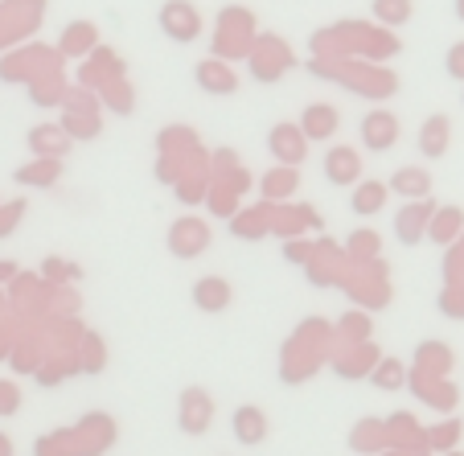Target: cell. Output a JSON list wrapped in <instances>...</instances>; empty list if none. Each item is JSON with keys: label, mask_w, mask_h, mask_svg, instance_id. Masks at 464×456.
<instances>
[{"label": "cell", "mask_w": 464, "mask_h": 456, "mask_svg": "<svg viewBox=\"0 0 464 456\" xmlns=\"http://www.w3.org/2000/svg\"><path fill=\"white\" fill-rule=\"evenodd\" d=\"M267 152H272L284 169H296V165H304V157H308V136L300 132V123H276L272 132H267Z\"/></svg>", "instance_id": "6da1fadb"}, {"label": "cell", "mask_w": 464, "mask_h": 456, "mask_svg": "<svg viewBox=\"0 0 464 456\" xmlns=\"http://www.w3.org/2000/svg\"><path fill=\"white\" fill-rule=\"evenodd\" d=\"M160 29H165L173 42L189 45L193 37L202 34V17H198V9H193L189 0H169L165 9H160Z\"/></svg>", "instance_id": "7a4b0ae2"}, {"label": "cell", "mask_w": 464, "mask_h": 456, "mask_svg": "<svg viewBox=\"0 0 464 456\" xmlns=\"http://www.w3.org/2000/svg\"><path fill=\"white\" fill-rule=\"evenodd\" d=\"M189 296L202 313H227L230 300H235V288H230L227 276H202V280L189 288Z\"/></svg>", "instance_id": "3957f363"}, {"label": "cell", "mask_w": 464, "mask_h": 456, "mask_svg": "<svg viewBox=\"0 0 464 456\" xmlns=\"http://www.w3.org/2000/svg\"><path fill=\"white\" fill-rule=\"evenodd\" d=\"M230 432H235V440L246 444V448L263 444V440H267V412L255 407V403L235 407V415H230Z\"/></svg>", "instance_id": "277c9868"}, {"label": "cell", "mask_w": 464, "mask_h": 456, "mask_svg": "<svg viewBox=\"0 0 464 456\" xmlns=\"http://www.w3.org/2000/svg\"><path fill=\"white\" fill-rule=\"evenodd\" d=\"M394 141H399V120L391 112H382V107L366 112V120H362V144L370 152H386Z\"/></svg>", "instance_id": "5b68a950"}, {"label": "cell", "mask_w": 464, "mask_h": 456, "mask_svg": "<svg viewBox=\"0 0 464 456\" xmlns=\"http://www.w3.org/2000/svg\"><path fill=\"white\" fill-rule=\"evenodd\" d=\"M423 227H431V206L423 202V198H411L403 210L394 214V235H399V243H407V247L420 243Z\"/></svg>", "instance_id": "8992f818"}, {"label": "cell", "mask_w": 464, "mask_h": 456, "mask_svg": "<svg viewBox=\"0 0 464 456\" xmlns=\"http://www.w3.org/2000/svg\"><path fill=\"white\" fill-rule=\"evenodd\" d=\"M337 128H342V115H337L334 103H308L304 112H300V132H304L308 141H329Z\"/></svg>", "instance_id": "52a82bcc"}, {"label": "cell", "mask_w": 464, "mask_h": 456, "mask_svg": "<svg viewBox=\"0 0 464 456\" xmlns=\"http://www.w3.org/2000/svg\"><path fill=\"white\" fill-rule=\"evenodd\" d=\"M324 177L329 185H353L362 177V157L358 149H345V144H334L324 152Z\"/></svg>", "instance_id": "ba28073f"}, {"label": "cell", "mask_w": 464, "mask_h": 456, "mask_svg": "<svg viewBox=\"0 0 464 456\" xmlns=\"http://www.w3.org/2000/svg\"><path fill=\"white\" fill-rule=\"evenodd\" d=\"M181 428L185 432H193V436H198V432H206L214 423V399L206 395V391H198V386H189V391H185L181 395Z\"/></svg>", "instance_id": "9c48e42d"}, {"label": "cell", "mask_w": 464, "mask_h": 456, "mask_svg": "<svg viewBox=\"0 0 464 456\" xmlns=\"http://www.w3.org/2000/svg\"><path fill=\"white\" fill-rule=\"evenodd\" d=\"M198 87L210 91V95H235L238 79H235V71L222 66V62H202V66H198Z\"/></svg>", "instance_id": "30bf717a"}, {"label": "cell", "mask_w": 464, "mask_h": 456, "mask_svg": "<svg viewBox=\"0 0 464 456\" xmlns=\"http://www.w3.org/2000/svg\"><path fill=\"white\" fill-rule=\"evenodd\" d=\"M386 198H391V189H386L382 181H353L350 210L353 214H378L386 206Z\"/></svg>", "instance_id": "8fae6325"}, {"label": "cell", "mask_w": 464, "mask_h": 456, "mask_svg": "<svg viewBox=\"0 0 464 456\" xmlns=\"http://www.w3.org/2000/svg\"><path fill=\"white\" fill-rule=\"evenodd\" d=\"M391 193H399V198H428V189H431V177L423 173V169H415V165H407V169H399V173L391 177V185H386Z\"/></svg>", "instance_id": "7c38bea8"}, {"label": "cell", "mask_w": 464, "mask_h": 456, "mask_svg": "<svg viewBox=\"0 0 464 456\" xmlns=\"http://www.w3.org/2000/svg\"><path fill=\"white\" fill-rule=\"evenodd\" d=\"M444 149H448V120L444 115H436V120H428L423 123V132H420V152L423 157H444Z\"/></svg>", "instance_id": "4fadbf2b"}, {"label": "cell", "mask_w": 464, "mask_h": 456, "mask_svg": "<svg viewBox=\"0 0 464 456\" xmlns=\"http://www.w3.org/2000/svg\"><path fill=\"white\" fill-rule=\"evenodd\" d=\"M415 13L411 0H374V21H382V25H407Z\"/></svg>", "instance_id": "5bb4252c"}, {"label": "cell", "mask_w": 464, "mask_h": 456, "mask_svg": "<svg viewBox=\"0 0 464 456\" xmlns=\"http://www.w3.org/2000/svg\"><path fill=\"white\" fill-rule=\"evenodd\" d=\"M29 144H34V152H42V157H58V152L66 149L58 128H34V132H29Z\"/></svg>", "instance_id": "9a60e30c"}, {"label": "cell", "mask_w": 464, "mask_h": 456, "mask_svg": "<svg viewBox=\"0 0 464 456\" xmlns=\"http://www.w3.org/2000/svg\"><path fill=\"white\" fill-rule=\"evenodd\" d=\"M374 386H382V391H394V386H403V366L399 362H382L374 374Z\"/></svg>", "instance_id": "2e32d148"}, {"label": "cell", "mask_w": 464, "mask_h": 456, "mask_svg": "<svg viewBox=\"0 0 464 456\" xmlns=\"http://www.w3.org/2000/svg\"><path fill=\"white\" fill-rule=\"evenodd\" d=\"M53 165H34V169H17V181L21 185H53Z\"/></svg>", "instance_id": "e0dca14e"}, {"label": "cell", "mask_w": 464, "mask_h": 456, "mask_svg": "<svg viewBox=\"0 0 464 456\" xmlns=\"http://www.w3.org/2000/svg\"><path fill=\"white\" fill-rule=\"evenodd\" d=\"M448 74H452V79H464V42H456L452 50H448Z\"/></svg>", "instance_id": "ac0fdd59"}, {"label": "cell", "mask_w": 464, "mask_h": 456, "mask_svg": "<svg viewBox=\"0 0 464 456\" xmlns=\"http://www.w3.org/2000/svg\"><path fill=\"white\" fill-rule=\"evenodd\" d=\"M5 210H9V214H0V235L17 227V218H21V210H25V202H9Z\"/></svg>", "instance_id": "d6986e66"}, {"label": "cell", "mask_w": 464, "mask_h": 456, "mask_svg": "<svg viewBox=\"0 0 464 456\" xmlns=\"http://www.w3.org/2000/svg\"><path fill=\"white\" fill-rule=\"evenodd\" d=\"M452 227H456V210H448L444 218H440V222H436V227H431V230H436L440 238H448V235H452Z\"/></svg>", "instance_id": "ffe728a7"}, {"label": "cell", "mask_w": 464, "mask_h": 456, "mask_svg": "<svg viewBox=\"0 0 464 456\" xmlns=\"http://www.w3.org/2000/svg\"><path fill=\"white\" fill-rule=\"evenodd\" d=\"M456 13H460V21H464V0H456Z\"/></svg>", "instance_id": "44dd1931"}]
</instances>
